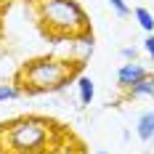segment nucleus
<instances>
[{
  "mask_svg": "<svg viewBox=\"0 0 154 154\" xmlns=\"http://www.w3.org/2000/svg\"><path fill=\"white\" fill-rule=\"evenodd\" d=\"M80 66H82L80 59H59V56L32 59L16 72V85L24 93H56L75 80Z\"/></svg>",
  "mask_w": 154,
  "mask_h": 154,
  "instance_id": "1",
  "label": "nucleus"
},
{
  "mask_svg": "<svg viewBox=\"0 0 154 154\" xmlns=\"http://www.w3.org/2000/svg\"><path fill=\"white\" fill-rule=\"evenodd\" d=\"M37 19L43 21L53 40L77 37L88 27V14L77 0H37Z\"/></svg>",
  "mask_w": 154,
  "mask_h": 154,
  "instance_id": "2",
  "label": "nucleus"
},
{
  "mask_svg": "<svg viewBox=\"0 0 154 154\" xmlns=\"http://www.w3.org/2000/svg\"><path fill=\"white\" fill-rule=\"evenodd\" d=\"M53 136V125L43 117H21L0 128L3 149L14 154H40Z\"/></svg>",
  "mask_w": 154,
  "mask_h": 154,
  "instance_id": "3",
  "label": "nucleus"
},
{
  "mask_svg": "<svg viewBox=\"0 0 154 154\" xmlns=\"http://www.w3.org/2000/svg\"><path fill=\"white\" fill-rule=\"evenodd\" d=\"M149 75L146 72V66L143 64H138V61H125L120 69H117V85L120 88H130V85H136L138 80H143V77Z\"/></svg>",
  "mask_w": 154,
  "mask_h": 154,
  "instance_id": "4",
  "label": "nucleus"
},
{
  "mask_svg": "<svg viewBox=\"0 0 154 154\" xmlns=\"http://www.w3.org/2000/svg\"><path fill=\"white\" fill-rule=\"evenodd\" d=\"M128 98H154V75H146L128 88Z\"/></svg>",
  "mask_w": 154,
  "mask_h": 154,
  "instance_id": "5",
  "label": "nucleus"
},
{
  "mask_svg": "<svg viewBox=\"0 0 154 154\" xmlns=\"http://www.w3.org/2000/svg\"><path fill=\"white\" fill-rule=\"evenodd\" d=\"M136 133L141 141H152L154 138V109H146L136 122Z\"/></svg>",
  "mask_w": 154,
  "mask_h": 154,
  "instance_id": "6",
  "label": "nucleus"
},
{
  "mask_svg": "<svg viewBox=\"0 0 154 154\" xmlns=\"http://www.w3.org/2000/svg\"><path fill=\"white\" fill-rule=\"evenodd\" d=\"M77 96H80V104L82 106H91L93 96H96V85L88 75H80L77 77Z\"/></svg>",
  "mask_w": 154,
  "mask_h": 154,
  "instance_id": "7",
  "label": "nucleus"
},
{
  "mask_svg": "<svg viewBox=\"0 0 154 154\" xmlns=\"http://www.w3.org/2000/svg\"><path fill=\"white\" fill-rule=\"evenodd\" d=\"M133 19L138 21V27L146 32V35H152V32H154V14L149 11V8H143V5L133 8Z\"/></svg>",
  "mask_w": 154,
  "mask_h": 154,
  "instance_id": "8",
  "label": "nucleus"
},
{
  "mask_svg": "<svg viewBox=\"0 0 154 154\" xmlns=\"http://www.w3.org/2000/svg\"><path fill=\"white\" fill-rule=\"evenodd\" d=\"M24 96V91L19 88V85H0V104L3 101H16V98H21Z\"/></svg>",
  "mask_w": 154,
  "mask_h": 154,
  "instance_id": "9",
  "label": "nucleus"
},
{
  "mask_svg": "<svg viewBox=\"0 0 154 154\" xmlns=\"http://www.w3.org/2000/svg\"><path fill=\"white\" fill-rule=\"evenodd\" d=\"M106 3L112 5V11H114V14L120 16V19H128V16L133 14V11H130V5H128L125 0H106Z\"/></svg>",
  "mask_w": 154,
  "mask_h": 154,
  "instance_id": "10",
  "label": "nucleus"
},
{
  "mask_svg": "<svg viewBox=\"0 0 154 154\" xmlns=\"http://www.w3.org/2000/svg\"><path fill=\"white\" fill-rule=\"evenodd\" d=\"M143 51L149 53V59L154 61V32H152V35H146V40H143Z\"/></svg>",
  "mask_w": 154,
  "mask_h": 154,
  "instance_id": "11",
  "label": "nucleus"
},
{
  "mask_svg": "<svg viewBox=\"0 0 154 154\" xmlns=\"http://www.w3.org/2000/svg\"><path fill=\"white\" fill-rule=\"evenodd\" d=\"M120 56H122L125 61H136V56H138V51H136V48H122V51H120Z\"/></svg>",
  "mask_w": 154,
  "mask_h": 154,
  "instance_id": "12",
  "label": "nucleus"
},
{
  "mask_svg": "<svg viewBox=\"0 0 154 154\" xmlns=\"http://www.w3.org/2000/svg\"><path fill=\"white\" fill-rule=\"evenodd\" d=\"M96 154H109V152H96Z\"/></svg>",
  "mask_w": 154,
  "mask_h": 154,
  "instance_id": "13",
  "label": "nucleus"
}]
</instances>
